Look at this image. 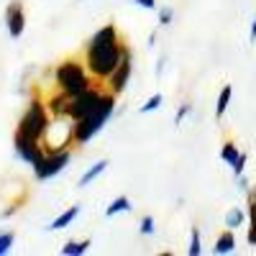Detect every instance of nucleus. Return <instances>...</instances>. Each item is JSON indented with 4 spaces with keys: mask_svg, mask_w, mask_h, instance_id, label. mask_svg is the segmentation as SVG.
<instances>
[{
    "mask_svg": "<svg viewBox=\"0 0 256 256\" xmlns=\"http://www.w3.org/2000/svg\"><path fill=\"white\" fill-rule=\"evenodd\" d=\"M123 49L118 41H110V44H90L88 46V67L95 77L108 80L123 59Z\"/></svg>",
    "mask_w": 256,
    "mask_h": 256,
    "instance_id": "1",
    "label": "nucleus"
},
{
    "mask_svg": "<svg viewBox=\"0 0 256 256\" xmlns=\"http://www.w3.org/2000/svg\"><path fill=\"white\" fill-rule=\"evenodd\" d=\"M113 108H116V92L102 95V98H100V102H98V108H95L90 116H84L82 120H74V131H72L74 144H84V141H90V138L100 131V128H102L105 123H108V118H110Z\"/></svg>",
    "mask_w": 256,
    "mask_h": 256,
    "instance_id": "2",
    "label": "nucleus"
},
{
    "mask_svg": "<svg viewBox=\"0 0 256 256\" xmlns=\"http://www.w3.org/2000/svg\"><path fill=\"white\" fill-rule=\"evenodd\" d=\"M54 80H56V88L62 92H67V95H80V92H84L90 88V80H88V74H84V70L80 67L77 62L59 64Z\"/></svg>",
    "mask_w": 256,
    "mask_h": 256,
    "instance_id": "3",
    "label": "nucleus"
},
{
    "mask_svg": "<svg viewBox=\"0 0 256 256\" xmlns=\"http://www.w3.org/2000/svg\"><path fill=\"white\" fill-rule=\"evenodd\" d=\"M46 131H49V116L44 110V105H41L38 100H31L28 110L24 113V118H20L16 134L26 136V138H34V141H41V136H44Z\"/></svg>",
    "mask_w": 256,
    "mask_h": 256,
    "instance_id": "4",
    "label": "nucleus"
},
{
    "mask_svg": "<svg viewBox=\"0 0 256 256\" xmlns=\"http://www.w3.org/2000/svg\"><path fill=\"white\" fill-rule=\"evenodd\" d=\"M100 92L98 90H84V92H80V95H72V102H70V108H67V116L72 118V120H82L84 116H90L95 108H98V102H100Z\"/></svg>",
    "mask_w": 256,
    "mask_h": 256,
    "instance_id": "5",
    "label": "nucleus"
},
{
    "mask_svg": "<svg viewBox=\"0 0 256 256\" xmlns=\"http://www.w3.org/2000/svg\"><path fill=\"white\" fill-rule=\"evenodd\" d=\"M67 164H70V152H52L49 156L41 159L34 169H36V177H38V180H52V177H56Z\"/></svg>",
    "mask_w": 256,
    "mask_h": 256,
    "instance_id": "6",
    "label": "nucleus"
},
{
    "mask_svg": "<svg viewBox=\"0 0 256 256\" xmlns=\"http://www.w3.org/2000/svg\"><path fill=\"white\" fill-rule=\"evenodd\" d=\"M128 77H131V49H123V59H120V64H118V70L108 77V84H110V90H113L116 95L126 90Z\"/></svg>",
    "mask_w": 256,
    "mask_h": 256,
    "instance_id": "7",
    "label": "nucleus"
},
{
    "mask_svg": "<svg viewBox=\"0 0 256 256\" xmlns=\"http://www.w3.org/2000/svg\"><path fill=\"white\" fill-rule=\"evenodd\" d=\"M16 154L24 159V162H28L31 166H36L41 159H44V154H41V148H38V141L26 138V136H20V134H16Z\"/></svg>",
    "mask_w": 256,
    "mask_h": 256,
    "instance_id": "8",
    "label": "nucleus"
},
{
    "mask_svg": "<svg viewBox=\"0 0 256 256\" xmlns=\"http://www.w3.org/2000/svg\"><path fill=\"white\" fill-rule=\"evenodd\" d=\"M6 26H8V34L16 36V38L24 34V28H26V16H24V8H20V3L8 6V10H6Z\"/></svg>",
    "mask_w": 256,
    "mask_h": 256,
    "instance_id": "9",
    "label": "nucleus"
},
{
    "mask_svg": "<svg viewBox=\"0 0 256 256\" xmlns=\"http://www.w3.org/2000/svg\"><path fill=\"white\" fill-rule=\"evenodd\" d=\"M248 246H256V190H248Z\"/></svg>",
    "mask_w": 256,
    "mask_h": 256,
    "instance_id": "10",
    "label": "nucleus"
},
{
    "mask_svg": "<svg viewBox=\"0 0 256 256\" xmlns=\"http://www.w3.org/2000/svg\"><path fill=\"white\" fill-rule=\"evenodd\" d=\"M233 248H236V236H233L230 228H226L216 238V254H230Z\"/></svg>",
    "mask_w": 256,
    "mask_h": 256,
    "instance_id": "11",
    "label": "nucleus"
},
{
    "mask_svg": "<svg viewBox=\"0 0 256 256\" xmlns=\"http://www.w3.org/2000/svg\"><path fill=\"white\" fill-rule=\"evenodd\" d=\"M77 216H80V208H77V205H72L70 210H64L62 216H59V218L49 226V230H62V228H67V226H70V223H72Z\"/></svg>",
    "mask_w": 256,
    "mask_h": 256,
    "instance_id": "12",
    "label": "nucleus"
},
{
    "mask_svg": "<svg viewBox=\"0 0 256 256\" xmlns=\"http://www.w3.org/2000/svg\"><path fill=\"white\" fill-rule=\"evenodd\" d=\"M246 212H248V210H246ZM246 212H244L241 208H230V210L226 212V228H230V230L241 228L244 220H246Z\"/></svg>",
    "mask_w": 256,
    "mask_h": 256,
    "instance_id": "13",
    "label": "nucleus"
},
{
    "mask_svg": "<svg viewBox=\"0 0 256 256\" xmlns=\"http://www.w3.org/2000/svg\"><path fill=\"white\" fill-rule=\"evenodd\" d=\"M110 41H118V31H116V26H102V28L90 38V44H110Z\"/></svg>",
    "mask_w": 256,
    "mask_h": 256,
    "instance_id": "14",
    "label": "nucleus"
},
{
    "mask_svg": "<svg viewBox=\"0 0 256 256\" xmlns=\"http://www.w3.org/2000/svg\"><path fill=\"white\" fill-rule=\"evenodd\" d=\"M230 95H233V88H230V84H226V88L220 90V95H218L216 118H223V116H226V110H228V102H230Z\"/></svg>",
    "mask_w": 256,
    "mask_h": 256,
    "instance_id": "15",
    "label": "nucleus"
},
{
    "mask_svg": "<svg viewBox=\"0 0 256 256\" xmlns=\"http://www.w3.org/2000/svg\"><path fill=\"white\" fill-rule=\"evenodd\" d=\"M105 166H108V162H105V159H102V162H98L95 166H90L88 172L82 174V180H80V187H88V184H90L95 177H100V174L105 172Z\"/></svg>",
    "mask_w": 256,
    "mask_h": 256,
    "instance_id": "16",
    "label": "nucleus"
},
{
    "mask_svg": "<svg viewBox=\"0 0 256 256\" xmlns=\"http://www.w3.org/2000/svg\"><path fill=\"white\" fill-rule=\"evenodd\" d=\"M126 210H131V200H128V198H116V200L108 205V210H105V216L113 218V216H118V212H126Z\"/></svg>",
    "mask_w": 256,
    "mask_h": 256,
    "instance_id": "17",
    "label": "nucleus"
},
{
    "mask_svg": "<svg viewBox=\"0 0 256 256\" xmlns=\"http://www.w3.org/2000/svg\"><path fill=\"white\" fill-rule=\"evenodd\" d=\"M238 154H241V152L236 148V144H233V141H226V144H223V148H220V159H223L226 164H230V166L236 164Z\"/></svg>",
    "mask_w": 256,
    "mask_h": 256,
    "instance_id": "18",
    "label": "nucleus"
},
{
    "mask_svg": "<svg viewBox=\"0 0 256 256\" xmlns=\"http://www.w3.org/2000/svg\"><path fill=\"white\" fill-rule=\"evenodd\" d=\"M90 246H92L90 241H80V244H74V241H70L67 246H64V248H62V254H64V256H80V254H84V251H88Z\"/></svg>",
    "mask_w": 256,
    "mask_h": 256,
    "instance_id": "19",
    "label": "nucleus"
},
{
    "mask_svg": "<svg viewBox=\"0 0 256 256\" xmlns=\"http://www.w3.org/2000/svg\"><path fill=\"white\" fill-rule=\"evenodd\" d=\"M200 251H202V246H200V230L192 228V241H190L187 254H190V256H200Z\"/></svg>",
    "mask_w": 256,
    "mask_h": 256,
    "instance_id": "20",
    "label": "nucleus"
},
{
    "mask_svg": "<svg viewBox=\"0 0 256 256\" xmlns=\"http://www.w3.org/2000/svg\"><path fill=\"white\" fill-rule=\"evenodd\" d=\"M13 241H16V236H13V233H3V236H0V256L10 251Z\"/></svg>",
    "mask_w": 256,
    "mask_h": 256,
    "instance_id": "21",
    "label": "nucleus"
},
{
    "mask_svg": "<svg viewBox=\"0 0 256 256\" xmlns=\"http://www.w3.org/2000/svg\"><path fill=\"white\" fill-rule=\"evenodd\" d=\"M244 166H246V154L241 152V154H238V159H236V164L230 166V169H233V177H236V180L244 174Z\"/></svg>",
    "mask_w": 256,
    "mask_h": 256,
    "instance_id": "22",
    "label": "nucleus"
},
{
    "mask_svg": "<svg viewBox=\"0 0 256 256\" xmlns=\"http://www.w3.org/2000/svg\"><path fill=\"white\" fill-rule=\"evenodd\" d=\"M159 105H162V95H154L146 105H141V113H152V110H156V108H159Z\"/></svg>",
    "mask_w": 256,
    "mask_h": 256,
    "instance_id": "23",
    "label": "nucleus"
},
{
    "mask_svg": "<svg viewBox=\"0 0 256 256\" xmlns=\"http://www.w3.org/2000/svg\"><path fill=\"white\" fill-rule=\"evenodd\" d=\"M159 24H162V26L172 24V8H162V10H159Z\"/></svg>",
    "mask_w": 256,
    "mask_h": 256,
    "instance_id": "24",
    "label": "nucleus"
},
{
    "mask_svg": "<svg viewBox=\"0 0 256 256\" xmlns=\"http://www.w3.org/2000/svg\"><path fill=\"white\" fill-rule=\"evenodd\" d=\"M141 233H144V236H152V233H154V218H144L141 220Z\"/></svg>",
    "mask_w": 256,
    "mask_h": 256,
    "instance_id": "25",
    "label": "nucleus"
},
{
    "mask_svg": "<svg viewBox=\"0 0 256 256\" xmlns=\"http://www.w3.org/2000/svg\"><path fill=\"white\" fill-rule=\"evenodd\" d=\"M190 108H192V105H190V102H184L182 108H180V113H177V118H174V123H182V118L190 113Z\"/></svg>",
    "mask_w": 256,
    "mask_h": 256,
    "instance_id": "26",
    "label": "nucleus"
},
{
    "mask_svg": "<svg viewBox=\"0 0 256 256\" xmlns=\"http://www.w3.org/2000/svg\"><path fill=\"white\" fill-rule=\"evenodd\" d=\"M134 3H138L141 8H154V6H156V0H134Z\"/></svg>",
    "mask_w": 256,
    "mask_h": 256,
    "instance_id": "27",
    "label": "nucleus"
},
{
    "mask_svg": "<svg viewBox=\"0 0 256 256\" xmlns=\"http://www.w3.org/2000/svg\"><path fill=\"white\" fill-rule=\"evenodd\" d=\"M248 41H251V44H256V18H254V24H251V31H248Z\"/></svg>",
    "mask_w": 256,
    "mask_h": 256,
    "instance_id": "28",
    "label": "nucleus"
},
{
    "mask_svg": "<svg viewBox=\"0 0 256 256\" xmlns=\"http://www.w3.org/2000/svg\"><path fill=\"white\" fill-rule=\"evenodd\" d=\"M238 187H241V190H244V192H248V190H251V187H248V180H246V177H244V174H241V177H238Z\"/></svg>",
    "mask_w": 256,
    "mask_h": 256,
    "instance_id": "29",
    "label": "nucleus"
}]
</instances>
